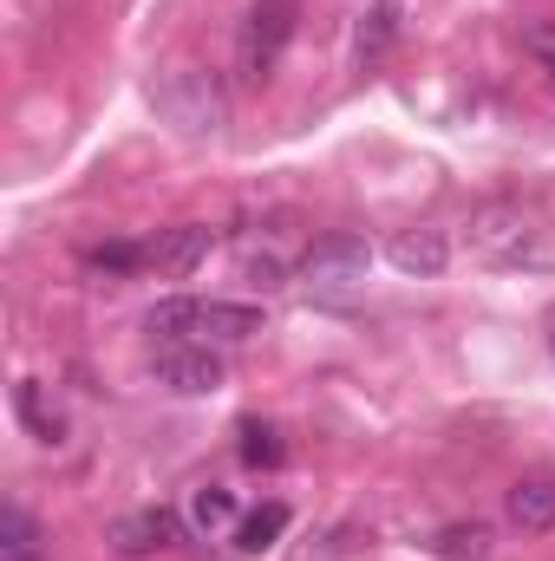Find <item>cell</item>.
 <instances>
[{
    "instance_id": "obj_10",
    "label": "cell",
    "mask_w": 555,
    "mask_h": 561,
    "mask_svg": "<svg viewBox=\"0 0 555 561\" xmlns=\"http://www.w3.org/2000/svg\"><path fill=\"white\" fill-rule=\"evenodd\" d=\"M510 523L523 529V536H543V529H555V477H523L517 490H510Z\"/></svg>"
},
{
    "instance_id": "obj_14",
    "label": "cell",
    "mask_w": 555,
    "mask_h": 561,
    "mask_svg": "<svg viewBox=\"0 0 555 561\" xmlns=\"http://www.w3.org/2000/svg\"><path fill=\"white\" fill-rule=\"evenodd\" d=\"M0 561H39V523L20 503L0 510Z\"/></svg>"
},
{
    "instance_id": "obj_13",
    "label": "cell",
    "mask_w": 555,
    "mask_h": 561,
    "mask_svg": "<svg viewBox=\"0 0 555 561\" xmlns=\"http://www.w3.org/2000/svg\"><path fill=\"white\" fill-rule=\"evenodd\" d=\"M196 536H223V529H242V516H236V496L223 490V483H203L196 496H190V516H183Z\"/></svg>"
},
{
    "instance_id": "obj_11",
    "label": "cell",
    "mask_w": 555,
    "mask_h": 561,
    "mask_svg": "<svg viewBox=\"0 0 555 561\" xmlns=\"http://www.w3.org/2000/svg\"><path fill=\"white\" fill-rule=\"evenodd\" d=\"M13 412H20V424H26L39 444H66V412L46 399L39 379H20V386H13Z\"/></svg>"
},
{
    "instance_id": "obj_17",
    "label": "cell",
    "mask_w": 555,
    "mask_h": 561,
    "mask_svg": "<svg viewBox=\"0 0 555 561\" xmlns=\"http://www.w3.org/2000/svg\"><path fill=\"white\" fill-rule=\"evenodd\" d=\"M281 457H287V444H281V431L275 424H242V463H249V470H275Z\"/></svg>"
},
{
    "instance_id": "obj_3",
    "label": "cell",
    "mask_w": 555,
    "mask_h": 561,
    "mask_svg": "<svg viewBox=\"0 0 555 561\" xmlns=\"http://www.w3.org/2000/svg\"><path fill=\"white\" fill-rule=\"evenodd\" d=\"M294 26H301V0H256V7H249L242 39H236V66H242V79H269V72H275V59L287 53Z\"/></svg>"
},
{
    "instance_id": "obj_6",
    "label": "cell",
    "mask_w": 555,
    "mask_h": 561,
    "mask_svg": "<svg viewBox=\"0 0 555 561\" xmlns=\"http://www.w3.org/2000/svg\"><path fill=\"white\" fill-rule=\"evenodd\" d=\"M177 529H183V516H177V510H163V503H150V510H125V516H112L105 542H112V556L138 561V556L170 549V542H177Z\"/></svg>"
},
{
    "instance_id": "obj_20",
    "label": "cell",
    "mask_w": 555,
    "mask_h": 561,
    "mask_svg": "<svg viewBox=\"0 0 555 561\" xmlns=\"http://www.w3.org/2000/svg\"><path fill=\"white\" fill-rule=\"evenodd\" d=\"M550 346H555V340H550Z\"/></svg>"
},
{
    "instance_id": "obj_16",
    "label": "cell",
    "mask_w": 555,
    "mask_h": 561,
    "mask_svg": "<svg viewBox=\"0 0 555 561\" xmlns=\"http://www.w3.org/2000/svg\"><path fill=\"white\" fill-rule=\"evenodd\" d=\"M431 549L444 561H484L490 556V529H484V523H451V529L431 536Z\"/></svg>"
},
{
    "instance_id": "obj_15",
    "label": "cell",
    "mask_w": 555,
    "mask_h": 561,
    "mask_svg": "<svg viewBox=\"0 0 555 561\" xmlns=\"http://www.w3.org/2000/svg\"><path fill=\"white\" fill-rule=\"evenodd\" d=\"M281 529H287V503H262V510H249V516H242L236 549L262 556V549H275V542H281Z\"/></svg>"
},
{
    "instance_id": "obj_1",
    "label": "cell",
    "mask_w": 555,
    "mask_h": 561,
    "mask_svg": "<svg viewBox=\"0 0 555 561\" xmlns=\"http://www.w3.org/2000/svg\"><path fill=\"white\" fill-rule=\"evenodd\" d=\"M150 105H157L177 131H190V138H209V131L229 125V92H223V79L203 72V66H177V72H163L157 92H150Z\"/></svg>"
},
{
    "instance_id": "obj_2",
    "label": "cell",
    "mask_w": 555,
    "mask_h": 561,
    "mask_svg": "<svg viewBox=\"0 0 555 561\" xmlns=\"http://www.w3.org/2000/svg\"><path fill=\"white\" fill-rule=\"evenodd\" d=\"M471 249L490 268H517L536 255V216L523 203H484V209H471Z\"/></svg>"
},
{
    "instance_id": "obj_5",
    "label": "cell",
    "mask_w": 555,
    "mask_h": 561,
    "mask_svg": "<svg viewBox=\"0 0 555 561\" xmlns=\"http://www.w3.org/2000/svg\"><path fill=\"white\" fill-rule=\"evenodd\" d=\"M150 373H157V386H163V392H177V399H203V392H216V386H223V359H216L203 340L157 346Z\"/></svg>"
},
{
    "instance_id": "obj_4",
    "label": "cell",
    "mask_w": 555,
    "mask_h": 561,
    "mask_svg": "<svg viewBox=\"0 0 555 561\" xmlns=\"http://www.w3.org/2000/svg\"><path fill=\"white\" fill-rule=\"evenodd\" d=\"M373 268V249H366V236H320L307 255H301V280L307 287H320V294H340V287H360Z\"/></svg>"
},
{
    "instance_id": "obj_7",
    "label": "cell",
    "mask_w": 555,
    "mask_h": 561,
    "mask_svg": "<svg viewBox=\"0 0 555 561\" xmlns=\"http://www.w3.org/2000/svg\"><path fill=\"white\" fill-rule=\"evenodd\" d=\"M209 249H216V229L209 222H177V229H157L144 242V268H157L163 280H183Z\"/></svg>"
},
{
    "instance_id": "obj_19",
    "label": "cell",
    "mask_w": 555,
    "mask_h": 561,
    "mask_svg": "<svg viewBox=\"0 0 555 561\" xmlns=\"http://www.w3.org/2000/svg\"><path fill=\"white\" fill-rule=\"evenodd\" d=\"M523 53H530V59H536V66H543V72L555 79V20H536V26H523Z\"/></svg>"
},
{
    "instance_id": "obj_9",
    "label": "cell",
    "mask_w": 555,
    "mask_h": 561,
    "mask_svg": "<svg viewBox=\"0 0 555 561\" xmlns=\"http://www.w3.org/2000/svg\"><path fill=\"white\" fill-rule=\"evenodd\" d=\"M262 333V307H249V300H196V327H190V340H256Z\"/></svg>"
},
{
    "instance_id": "obj_18",
    "label": "cell",
    "mask_w": 555,
    "mask_h": 561,
    "mask_svg": "<svg viewBox=\"0 0 555 561\" xmlns=\"http://www.w3.org/2000/svg\"><path fill=\"white\" fill-rule=\"evenodd\" d=\"M86 262H92V268H105V275H132V268H144V249H138V242H105V249H92Z\"/></svg>"
},
{
    "instance_id": "obj_12",
    "label": "cell",
    "mask_w": 555,
    "mask_h": 561,
    "mask_svg": "<svg viewBox=\"0 0 555 561\" xmlns=\"http://www.w3.org/2000/svg\"><path fill=\"white\" fill-rule=\"evenodd\" d=\"M393 33H399V0H373V7L360 13V26H353V59L373 66V59L393 46Z\"/></svg>"
},
{
    "instance_id": "obj_8",
    "label": "cell",
    "mask_w": 555,
    "mask_h": 561,
    "mask_svg": "<svg viewBox=\"0 0 555 561\" xmlns=\"http://www.w3.org/2000/svg\"><path fill=\"white\" fill-rule=\"evenodd\" d=\"M386 262H393L406 280H438L444 268H451V236H444V229H431V222L399 229V236L386 242Z\"/></svg>"
}]
</instances>
